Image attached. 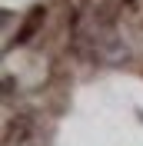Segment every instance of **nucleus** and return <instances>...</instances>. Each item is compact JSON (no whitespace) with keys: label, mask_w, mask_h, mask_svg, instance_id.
I'll return each instance as SVG.
<instances>
[{"label":"nucleus","mask_w":143,"mask_h":146,"mask_svg":"<svg viewBox=\"0 0 143 146\" xmlns=\"http://www.w3.org/2000/svg\"><path fill=\"white\" fill-rule=\"evenodd\" d=\"M43 17H47V10H43V7H33V10H30V17L23 20V23H20V30H17V43H27L30 36H33L37 30H40Z\"/></svg>","instance_id":"f257e3e1"}]
</instances>
